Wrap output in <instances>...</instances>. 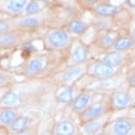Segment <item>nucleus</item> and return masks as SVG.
Returning a JSON list of instances; mask_svg holds the SVG:
<instances>
[{"label": "nucleus", "instance_id": "obj_1", "mask_svg": "<svg viewBox=\"0 0 135 135\" xmlns=\"http://www.w3.org/2000/svg\"><path fill=\"white\" fill-rule=\"evenodd\" d=\"M67 50L69 53L66 60V66L88 63L94 58L90 46L80 37L73 39Z\"/></svg>", "mask_w": 135, "mask_h": 135}, {"label": "nucleus", "instance_id": "obj_2", "mask_svg": "<svg viewBox=\"0 0 135 135\" xmlns=\"http://www.w3.org/2000/svg\"><path fill=\"white\" fill-rule=\"evenodd\" d=\"M73 39V36L65 28L53 27L45 35L44 43L49 50H64L70 47Z\"/></svg>", "mask_w": 135, "mask_h": 135}, {"label": "nucleus", "instance_id": "obj_3", "mask_svg": "<svg viewBox=\"0 0 135 135\" xmlns=\"http://www.w3.org/2000/svg\"><path fill=\"white\" fill-rule=\"evenodd\" d=\"M124 71H126L124 68L115 67L107 64L100 58L95 57L88 62L86 75L92 81L95 80H102V79L112 77Z\"/></svg>", "mask_w": 135, "mask_h": 135}, {"label": "nucleus", "instance_id": "obj_4", "mask_svg": "<svg viewBox=\"0 0 135 135\" xmlns=\"http://www.w3.org/2000/svg\"><path fill=\"white\" fill-rule=\"evenodd\" d=\"M105 95L106 93H101L92 89L84 88L78 94L73 103L70 104L69 109L77 117L84 110H86L89 106L92 105L94 103L103 98Z\"/></svg>", "mask_w": 135, "mask_h": 135}, {"label": "nucleus", "instance_id": "obj_5", "mask_svg": "<svg viewBox=\"0 0 135 135\" xmlns=\"http://www.w3.org/2000/svg\"><path fill=\"white\" fill-rule=\"evenodd\" d=\"M88 63L80 64V65H67L64 70L57 74L56 80L59 86H74L77 85L79 81L86 75L88 70Z\"/></svg>", "mask_w": 135, "mask_h": 135}, {"label": "nucleus", "instance_id": "obj_6", "mask_svg": "<svg viewBox=\"0 0 135 135\" xmlns=\"http://www.w3.org/2000/svg\"><path fill=\"white\" fill-rule=\"evenodd\" d=\"M104 130L109 135H135V118L128 114L112 118Z\"/></svg>", "mask_w": 135, "mask_h": 135}, {"label": "nucleus", "instance_id": "obj_7", "mask_svg": "<svg viewBox=\"0 0 135 135\" xmlns=\"http://www.w3.org/2000/svg\"><path fill=\"white\" fill-rule=\"evenodd\" d=\"M126 85V71H124V72L118 73L115 76H112V77L92 80L86 88L92 89V90L101 93L109 94L112 91L123 88Z\"/></svg>", "mask_w": 135, "mask_h": 135}, {"label": "nucleus", "instance_id": "obj_8", "mask_svg": "<svg viewBox=\"0 0 135 135\" xmlns=\"http://www.w3.org/2000/svg\"><path fill=\"white\" fill-rule=\"evenodd\" d=\"M121 32L122 29L112 28L98 33L92 43L89 45L91 48V51L93 52L94 50H96L99 53L97 57H99L103 53L108 51V50H110L112 47H113L114 43L116 42L117 39L118 38L119 35L121 34Z\"/></svg>", "mask_w": 135, "mask_h": 135}, {"label": "nucleus", "instance_id": "obj_9", "mask_svg": "<svg viewBox=\"0 0 135 135\" xmlns=\"http://www.w3.org/2000/svg\"><path fill=\"white\" fill-rule=\"evenodd\" d=\"M109 112L111 111L109 103V94H106L103 98L94 103L86 110H84L82 113L78 115L77 118L80 124H83L86 122L92 120V119L100 118V117L105 115L107 113H109Z\"/></svg>", "mask_w": 135, "mask_h": 135}, {"label": "nucleus", "instance_id": "obj_10", "mask_svg": "<svg viewBox=\"0 0 135 135\" xmlns=\"http://www.w3.org/2000/svg\"><path fill=\"white\" fill-rule=\"evenodd\" d=\"M97 57L112 66L126 69L132 64V59H135V50L128 52H119L110 50Z\"/></svg>", "mask_w": 135, "mask_h": 135}, {"label": "nucleus", "instance_id": "obj_11", "mask_svg": "<svg viewBox=\"0 0 135 135\" xmlns=\"http://www.w3.org/2000/svg\"><path fill=\"white\" fill-rule=\"evenodd\" d=\"M51 135H84L81 124L71 117H65L52 126Z\"/></svg>", "mask_w": 135, "mask_h": 135}, {"label": "nucleus", "instance_id": "obj_12", "mask_svg": "<svg viewBox=\"0 0 135 135\" xmlns=\"http://www.w3.org/2000/svg\"><path fill=\"white\" fill-rule=\"evenodd\" d=\"M123 6L112 4L108 1H101L100 3L95 4L89 11L94 17H105V18H114L123 8Z\"/></svg>", "mask_w": 135, "mask_h": 135}, {"label": "nucleus", "instance_id": "obj_13", "mask_svg": "<svg viewBox=\"0 0 135 135\" xmlns=\"http://www.w3.org/2000/svg\"><path fill=\"white\" fill-rule=\"evenodd\" d=\"M82 88L77 85L74 86H59V88L56 92L55 98L58 104L64 106H70L74 98Z\"/></svg>", "mask_w": 135, "mask_h": 135}, {"label": "nucleus", "instance_id": "obj_14", "mask_svg": "<svg viewBox=\"0 0 135 135\" xmlns=\"http://www.w3.org/2000/svg\"><path fill=\"white\" fill-rule=\"evenodd\" d=\"M91 21L88 22L83 17H73L68 20L65 28L73 37H81L88 32L90 27Z\"/></svg>", "mask_w": 135, "mask_h": 135}, {"label": "nucleus", "instance_id": "obj_15", "mask_svg": "<svg viewBox=\"0 0 135 135\" xmlns=\"http://www.w3.org/2000/svg\"><path fill=\"white\" fill-rule=\"evenodd\" d=\"M112 116H113V114L109 112V113H107L100 118L92 119V120L81 124V128H82L84 135H93L103 130L108 124L109 120L112 118Z\"/></svg>", "mask_w": 135, "mask_h": 135}, {"label": "nucleus", "instance_id": "obj_16", "mask_svg": "<svg viewBox=\"0 0 135 135\" xmlns=\"http://www.w3.org/2000/svg\"><path fill=\"white\" fill-rule=\"evenodd\" d=\"M135 50V42L127 30H122L111 50L119 52H128Z\"/></svg>", "mask_w": 135, "mask_h": 135}, {"label": "nucleus", "instance_id": "obj_17", "mask_svg": "<svg viewBox=\"0 0 135 135\" xmlns=\"http://www.w3.org/2000/svg\"><path fill=\"white\" fill-rule=\"evenodd\" d=\"M46 67V59L42 57H34L27 61L26 65V73L30 77L41 74Z\"/></svg>", "mask_w": 135, "mask_h": 135}, {"label": "nucleus", "instance_id": "obj_18", "mask_svg": "<svg viewBox=\"0 0 135 135\" xmlns=\"http://www.w3.org/2000/svg\"><path fill=\"white\" fill-rule=\"evenodd\" d=\"M90 26L95 30L96 34L106 31V30H109V29L117 28L115 20H114L113 18L94 17V19L91 20Z\"/></svg>", "mask_w": 135, "mask_h": 135}, {"label": "nucleus", "instance_id": "obj_19", "mask_svg": "<svg viewBox=\"0 0 135 135\" xmlns=\"http://www.w3.org/2000/svg\"><path fill=\"white\" fill-rule=\"evenodd\" d=\"M22 97L14 90L7 91L0 98V108H16L21 103Z\"/></svg>", "mask_w": 135, "mask_h": 135}, {"label": "nucleus", "instance_id": "obj_20", "mask_svg": "<svg viewBox=\"0 0 135 135\" xmlns=\"http://www.w3.org/2000/svg\"><path fill=\"white\" fill-rule=\"evenodd\" d=\"M33 124H31V119L28 116L26 115H19L16 119L12 122V124L8 127L10 133H16V132L24 131Z\"/></svg>", "mask_w": 135, "mask_h": 135}, {"label": "nucleus", "instance_id": "obj_21", "mask_svg": "<svg viewBox=\"0 0 135 135\" xmlns=\"http://www.w3.org/2000/svg\"><path fill=\"white\" fill-rule=\"evenodd\" d=\"M18 116L15 108H0V126L8 128Z\"/></svg>", "mask_w": 135, "mask_h": 135}, {"label": "nucleus", "instance_id": "obj_22", "mask_svg": "<svg viewBox=\"0 0 135 135\" xmlns=\"http://www.w3.org/2000/svg\"><path fill=\"white\" fill-rule=\"evenodd\" d=\"M30 0H8L6 4V12L10 14L17 15L24 12Z\"/></svg>", "mask_w": 135, "mask_h": 135}, {"label": "nucleus", "instance_id": "obj_23", "mask_svg": "<svg viewBox=\"0 0 135 135\" xmlns=\"http://www.w3.org/2000/svg\"><path fill=\"white\" fill-rule=\"evenodd\" d=\"M42 18L36 15H25V17L20 20V26L27 29H35L42 25Z\"/></svg>", "mask_w": 135, "mask_h": 135}, {"label": "nucleus", "instance_id": "obj_24", "mask_svg": "<svg viewBox=\"0 0 135 135\" xmlns=\"http://www.w3.org/2000/svg\"><path fill=\"white\" fill-rule=\"evenodd\" d=\"M46 4L41 0H30L23 13L25 15H36L42 11Z\"/></svg>", "mask_w": 135, "mask_h": 135}, {"label": "nucleus", "instance_id": "obj_25", "mask_svg": "<svg viewBox=\"0 0 135 135\" xmlns=\"http://www.w3.org/2000/svg\"><path fill=\"white\" fill-rule=\"evenodd\" d=\"M19 42V37L14 33H3L0 34V46L11 47L16 45Z\"/></svg>", "mask_w": 135, "mask_h": 135}, {"label": "nucleus", "instance_id": "obj_26", "mask_svg": "<svg viewBox=\"0 0 135 135\" xmlns=\"http://www.w3.org/2000/svg\"><path fill=\"white\" fill-rule=\"evenodd\" d=\"M75 1L80 10L85 12H89L95 4L100 3L103 0H75Z\"/></svg>", "mask_w": 135, "mask_h": 135}, {"label": "nucleus", "instance_id": "obj_27", "mask_svg": "<svg viewBox=\"0 0 135 135\" xmlns=\"http://www.w3.org/2000/svg\"><path fill=\"white\" fill-rule=\"evenodd\" d=\"M126 84L129 88H135V65H132L126 69Z\"/></svg>", "mask_w": 135, "mask_h": 135}, {"label": "nucleus", "instance_id": "obj_28", "mask_svg": "<svg viewBox=\"0 0 135 135\" xmlns=\"http://www.w3.org/2000/svg\"><path fill=\"white\" fill-rule=\"evenodd\" d=\"M10 135H38V126H32L24 131L16 132V133H11Z\"/></svg>", "mask_w": 135, "mask_h": 135}, {"label": "nucleus", "instance_id": "obj_29", "mask_svg": "<svg viewBox=\"0 0 135 135\" xmlns=\"http://www.w3.org/2000/svg\"><path fill=\"white\" fill-rule=\"evenodd\" d=\"M126 30L128 31V33L131 35V36L133 38L134 42H135V17H133L132 19V20L130 21V23L127 27Z\"/></svg>", "mask_w": 135, "mask_h": 135}, {"label": "nucleus", "instance_id": "obj_30", "mask_svg": "<svg viewBox=\"0 0 135 135\" xmlns=\"http://www.w3.org/2000/svg\"><path fill=\"white\" fill-rule=\"evenodd\" d=\"M10 25L6 20H0V34L6 33L9 30Z\"/></svg>", "mask_w": 135, "mask_h": 135}, {"label": "nucleus", "instance_id": "obj_31", "mask_svg": "<svg viewBox=\"0 0 135 135\" xmlns=\"http://www.w3.org/2000/svg\"><path fill=\"white\" fill-rule=\"evenodd\" d=\"M9 83V79L7 77V75L0 73V88H4L8 85Z\"/></svg>", "mask_w": 135, "mask_h": 135}, {"label": "nucleus", "instance_id": "obj_32", "mask_svg": "<svg viewBox=\"0 0 135 135\" xmlns=\"http://www.w3.org/2000/svg\"><path fill=\"white\" fill-rule=\"evenodd\" d=\"M124 4H126V6L130 11L135 12V0H126Z\"/></svg>", "mask_w": 135, "mask_h": 135}, {"label": "nucleus", "instance_id": "obj_33", "mask_svg": "<svg viewBox=\"0 0 135 135\" xmlns=\"http://www.w3.org/2000/svg\"><path fill=\"white\" fill-rule=\"evenodd\" d=\"M9 129L7 127H4V126H0V135H10Z\"/></svg>", "mask_w": 135, "mask_h": 135}, {"label": "nucleus", "instance_id": "obj_34", "mask_svg": "<svg viewBox=\"0 0 135 135\" xmlns=\"http://www.w3.org/2000/svg\"><path fill=\"white\" fill-rule=\"evenodd\" d=\"M93 135H109V133L105 131V130L103 129V130H102V131L98 132H96V133L93 134Z\"/></svg>", "mask_w": 135, "mask_h": 135}, {"label": "nucleus", "instance_id": "obj_35", "mask_svg": "<svg viewBox=\"0 0 135 135\" xmlns=\"http://www.w3.org/2000/svg\"><path fill=\"white\" fill-rule=\"evenodd\" d=\"M41 1H42L43 3H45L46 4H52L53 2H55L56 0H41Z\"/></svg>", "mask_w": 135, "mask_h": 135}, {"label": "nucleus", "instance_id": "obj_36", "mask_svg": "<svg viewBox=\"0 0 135 135\" xmlns=\"http://www.w3.org/2000/svg\"><path fill=\"white\" fill-rule=\"evenodd\" d=\"M56 1H58V2H65L67 0H56Z\"/></svg>", "mask_w": 135, "mask_h": 135}]
</instances>
